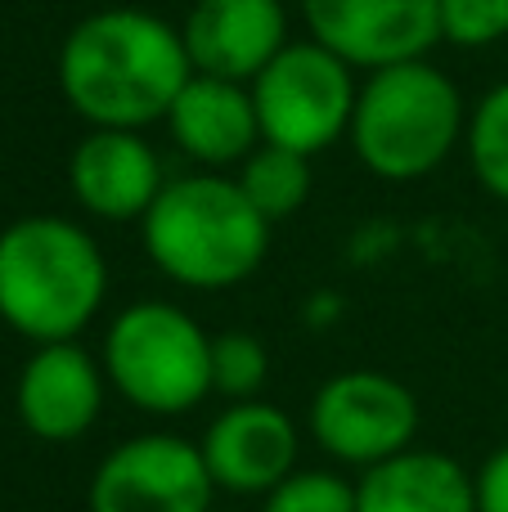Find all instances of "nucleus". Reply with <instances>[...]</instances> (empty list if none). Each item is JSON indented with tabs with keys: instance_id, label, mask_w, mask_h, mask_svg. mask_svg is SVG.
Segmentation results:
<instances>
[{
	"instance_id": "19",
	"label": "nucleus",
	"mask_w": 508,
	"mask_h": 512,
	"mask_svg": "<svg viewBox=\"0 0 508 512\" xmlns=\"http://www.w3.org/2000/svg\"><path fill=\"white\" fill-rule=\"evenodd\" d=\"M261 512H356V481L324 468L288 472L266 495Z\"/></svg>"
},
{
	"instance_id": "7",
	"label": "nucleus",
	"mask_w": 508,
	"mask_h": 512,
	"mask_svg": "<svg viewBox=\"0 0 508 512\" xmlns=\"http://www.w3.org/2000/svg\"><path fill=\"white\" fill-rule=\"evenodd\" d=\"M306 432L333 463L365 472L414 445V436H419V400L392 373L347 369L333 373L311 396Z\"/></svg>"
},
{
	"instance_id": "20",
	"label": "nucleus",
	"mask_w": 508,
	"mask_h": 512,
	"mask_svg": "<svg viewBox=\"0 0 508 512\" xmlns=\"http://www.w3.org/2000/svg\"><path fill=\"white\" fill-rule=\"evenodd\" d=\"M441 41L459 50H486L508 36V0H437Z\"/></svg>"
},
{
	"instance_id": "22",
	"label": "nucleus",
	"mask_w": 508,
	"mask_h": 512,
	"mask_svg": "<svg viewBox=\"0 0 508 512\" xmlns=\"http://www.w3.org/2000/svg\"><path fill=\"white\" fill-rule=\"evenodd\" d=\"M212 512H234V508H212Z\"/></svg>"
},
{
	"instance_id": "11",
	"label": "nucleus",
	"mask_w": 508,
	"mask_h": 512,
	"mask_svg": "<svg viewBox=\"0 0 508 512\" xmlns=\"http://www.w3.org/2000/svg\"><path fill=\"white\" fill-rule=\"evenodd\" d=\"M198 450H203V463L212 472L216 490L266 499L288 472H297L302 436H297V423L284 409L257 396V400H230L207 423Z\"/></svg>"
},
{
	"instance_id": "5",
	"label": "nucleus",
	"mask_w": 508,
	"mask_h": 512,
	"mask_svg": "<svg viewBox=\"0 0 508 512\" xmlns=\"http://www.w3.org/2000/svg\"><path fill=\"white\" fill-rule=\"evenodd\" d=\"M108 387L131 409L176 418L212 396V333L176 301H131L104 333Z\"/></svg>"
},
{
	"instance_id": "15",
	"label": "nucleus",
	"mask_w": 508,
	"mask_h": 512,
	"mask_svg": "<svg viewBox=\"0 0 508 512\" xmlns=\"http://www.w3.org/2000/svg\"><path fill=\"white\" fill-rule=\"evenodd\" d=\"M356 512H477L473 472L441 450H401L360 472Z\"/></svg>"
},
{
	"instance_id": "12",
	"label": "nucleus",
	"mask_w": 508,
	"mask_h": 512,
	"mask_svg": "<svg viewBox=\"0 0 508 512\" xmlns=\"http://www.w3.org/2000/svg\"><path fill=\"white\" fill-rule=\"evenodd\" d=\"M180 36L194 72L243 86H252L266 63L293 41L284 0H194Z\"/></svg>"
},
{
	"instance_id": "1",
	"label": "nucleus",
	"mask_w": 508,
	"mask_h": 512,
	"mask_svg": "<svg viewBox=\"0 0 508 512\" xmlns=\"http://www.w3.org/2000/svg\"><path fill=\"white\" fill-rule=\"evenodd\" d=\"M54 77L68 108L90 126L144 131L167 122L176 95L194 77L185 36L167 18L135 5H108L72 23Z\"/></svg>"
},
{
	"instance_id": "10",
	"label": "nucleus",
	"mask_w": 508,
	"mask_h": 512,
	"mask_svg": "<svg viewBox=\"0 0 508 512\" xmlns=\"http://www.w3.org/2000/svg\"><path fill=\"white\" fill-rule=\"evenodd\" d=\"M108 373L81 342H41L18 369V423L45 445H72L104 414Z\"/></svg>"
},
{
	"instance_id": "6",
	"label": "nucleus",
	"mask_w": 508,
	"mask_h": 512,
	"mask_svg": "<svg viewBox=\"0 0 508 512\" xmlns=\"http://www.w3.org/2000/svg\"><path fill=\"white\" fill-rule=\"evenodd\" d=\"M248 90L261 122V144H279L302 158L333 149L351 131L360 95L356 68L311 36L288 41Z\"/></svg>"
},
{
	"instance_id": "3",
	"label": "nucleus",
	"mask_w": 508,
	"mask_h": 512,
	"mask_svg": "<svg viewBox=\"0 0 508 512\" xmlns=\"http://www.w3.org/2000/svg\"><path fill=\"white\" fill-rule=\"evenodd\" d=\"M108 297V261L95 234L68 216H18L0 230V319L41 342H77Z\"/></svg>"
},
{
	"instance_id": "8",
	"label": "nucleus",
	"mask_w": 508,
	"mask_h": 512,
	"mask_svg": "<svg viewBox=\"0 0 508 512\" xmlns=\"http://www.w3.org/2000/svg\"><path fill=\"white\" fill-rule=\"evenodd\" d=\"M90 512H212L216 481L194 441L144 432L99 459L86 490Z\"/></svg>"
},
{
	"instance_id": "13",
	"label": "nucleus",
	"mask_w": 508,
	"mask_h": 512,
	"mask_svg": "<svg viewBox=\"0 0 508 512\" xmlns=\"http://www.w3.org/2000/svg\"><path fill=\"white\" fill-rule=\"evenodd\" d=\"M72 198L95 221H144L162 194V158L140 131L90 126L68 158Z\"/></svg>"
},
{
	"instance_id": "21",
	"label": "nucleus",
	"mask_w": 508,
	"mask_h": 512,
	"mask_svg": "<svg viewBox=\"0 0 508 512\" xmlns=\"http://www.w3.org/2000/svg\"><path fill=\"white\" fill-rule=\"evenodd\" d=\"M473 490H477V512H508V445H500L473 472Z\"/></svg>"
},
{
	"instance_id": "2",
	"label": "nucleus",
	"mask_w": 508,
	"mask_h": 512,
	"mask_svg": "<svg viewBox=\"0 0 508 512\" xmlns=\"http://www.w3.org/2000/svg\"><path fill=\"white\" fill-rule=\"evenodd\" d=\"M140 239L158 274L180 288L216 292L261 270L270 252V221L248 203L239 180L194 171L162 185L140 221Z\"/></svg>"
},
{
	"instance_id": "18",
	"label": "nucleus",
	"mask_w": 508,
	"mask_h": 512,
	"mask_svg": "<svg viewBox=\"0 0 508 512\" xmlns=\"http://www.w3.org/2000/svg\"><path fill=\"white\" fill-rule=\"evenodd\" d=\"M270 378V351L261 337L230 328L212 337V391L225 400H257Z\"/></svg>"
},
{
	"instance_id": "9",
	"label": "nucleus",
	"mask_w": 508,
	"mask_h": 512,
	"mask_svg": "<svg viewBox=\"0 0 508 512\" xmlns=\"http://www.w3.org/2000/svg\"><path fill=\"white\" fill-rule=\"evenodd\" d=\"M311 41L360 72L428 59L441 41L437 0H302Z\"/></svg>"
},
{
	"instance_id": "4",
	"label": "nucleus",
	"mask_w": 508,
	"mask_h": 512,
	"mask_svg": "<svg viewBox=\"0 0 508 512\" xmlns=\"http://www.w3.org/2000/svg\"><path fill=\"white\" fill-rule=\"evenodd\" d=\"M468 108L459 86L428 59L365 72L351 113V149L378 180H423L459 149Z\"/></svg>"
},
{
	"instance_id": "14",
	"label": "nucleus",
	"mask_w": 508,
	"mask_h": 512,
	"mask_svg": "<svg viewBox=\"0 0 508 512\" xmlns=\"http://www.w3.org/2000/svg\"><path fill=\"white\" fill-rule=\"evenodd\" d=\"M167 131L180 144V153L189 162H198L203 171L239 167L261 144L252 90L243 81L203 77V72H194L185 81V90L176 95V104L167 113Z\"/></svg>"
},
{
	"instance_id": "16",
	"label": "nucleus",
	"mask_w": 508,
	"mask_h": 512,
	"mask_svg": "<svg viewBox=\"0 0 508 512\" xmlns=\"http://www.w3.org/2000/svg\"><path fill=\"white\" fill-rule=\"evenodd\" d=\"M234 180L248 194V203L275 225V221H288L293 212H302V203L311 198V158H302L293 149H279V144H257L239 162Z\"/></svg>"
},
{
	"instance_id": "17",
	"label": "nucleus",
	"mask_w": 508,
	"mask_h": 512,
	"mask_svg": "<svg viewBox=\"0 0 508 512\" xmlns=\"http://www.w3.org/2000/svg\"><path fill=\"white\" fill-rule=\"evenodd\" d=\"M468 167L491 198L508 203V81L491 86L468 113Z\"/></svg>"
}]
</instances>
